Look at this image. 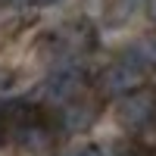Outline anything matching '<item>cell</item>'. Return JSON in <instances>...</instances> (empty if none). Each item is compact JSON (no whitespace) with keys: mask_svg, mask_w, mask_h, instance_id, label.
Masks as SVG:
<instances>
[{"mask_svg":"<svg viewBox=\"0 0 156 156\" xmlns=\"http://www.w3.org/2000/svg\"><path fill=\"white\" fill-rule=\"evenodd\" d=\"M16 144L25 147L28 153H44L50 144H53V134H50L41 122H34V125H25V128L16 131Z\"/></svg>","mask_w":156,"mask_h":156,"instance_id":"6","label":"cell"},{"mask_svg":"<svg viewBox=\"0 0 156 156\" xmlns=\"http://www.w3.org/2000/svg\"><path fill=\"white\" fill-rule=\"evenodd\" d=\"M156 119V94L147 87L134 90L119 100V122L131 131H144V128Z\"/></svg>","mask_w":156,"mask_h":156,"instance_id":"3","label":"cell"},{"mask_svg":"<svg viewBox=\"0 0 156 156\" xmlns=\"http://www.w3.org/2000/svg\"><path fill=\"white\" fill-rule=\"evenodd\" d=\"M37 6H56V3H62V0H34Z\"/></svg>","mask_w":156,"mask_h":156,"instance_id":"13","label":"cell"},{"mask_svg":"<svg viewBox=\"0 0 156 156\" xmlns=\"http://www.w3.org/2000/svg\"><path fill=\"white\" fill-rule=\"evenodd\" d=\"M12 84H16V72H12V69H3V66H0V94H3V90H9Z\"/></svg>","mask_w":156,"mask_h":156,"instance_id":"8","label":"cell"},{"mask_svg":"<svg viewBox=\"0 0 156 156\" xmlns=\"http://www.w3.org/2000/svg\"><path fill=\"white\" fill-rule=\"evenodd\" d=\"M128 53H131L144 69H156V34L153 37H144V41H140L137 47H131Z\"/></svg>","mask_w":156,"mask_h":156,"instance_id":"7","label":"cell"},{"mask_svg":"<svg viewBox=\"0 0 156 156\" xmlns=\"http://www.w3.org/2000/svg\"><path fill=\"white\" fill-rule=\"evenodd\" d=\"M119 156H153L150 150H144V147H125Z\"/></svg>","mask_w":156,"mask_h":156,"instance_id":"10","label":"cell"},{"mask_svg":"<svg viewBox=\"0 0 156 156\" xmlns=\"http://www.w3.org/2000/svg\"><path fill=\"white\" fill-rule=\"evenodd\" d=\"M3 6H12V9H19V6H28L31 0H0Z\"/></svg>","mask_w":156,"mask_h":156,"instance_id":"11","label":"cell"},{"mask_svg":"<svg viewBox=\"0 0 156 156\" xmlns=\"http://www.w3.org/2000/svg\"><path fill=\"white\" fill-rule=\"evenodd\" d=\"M66 156H103V150H100V147H90V144H84V147H75V150H69Z\"/></svg>","mask_w":156,"mask_h":156,"instance_id":"9","label":"cell"},{"mask_svg":"<svg viewBox=\"0 0 156 156\" xmlns=\"http://www.w3.org/2000/svg\"><path fill=\"white\" fill-rule=\"evenodd\" d=\"M84 87H87V75H84V69L78 66V62H69V66L56 69V72L41 84V97H44V103L62 109L66 103H72V100L81 97Z\"/></svg>","mask_w":156,"mask_h":156,"instance_id":"2","label":"cell"},{"mask_svg":"<svg viewBox=\"0 0 156 156\" xmlns=\"http://www.w3.org/2000/svg\"><path fill=\"white\" fill-rule=\"evenodd\" d=\"M53 41H56V47H59L62 56L75 59V56L87 53V50L97 44V34H94V28H90L87 22H72V25H66V28H62V34L53 37Z\"/></svg>","mask_w":156,"mask_h":156,"instance_id":"5","label":"cell"},{"mask_svg":"<svg viewBox=\"0 0 156 156\" xmlns=\"http://www.w3.org/2000/svg\"><path fill=\"white\" fill-rule=\"evenodd\" d=\"M144 78H147V69L131 53H125L122 59H115V62H109V66H103L97 72L94 87L106 100H122V97H128V94L144 87Z\"/></svg>","mask_w":156,"mask_h":156,"instance_id":"1","label":"cell"},{"mask_svg":"<svg viewBox=\"0 0 156 156\" xmlns=\"http://www.w3.org/2000/svg\"><path fill=\"white\" fill-rule=\"evenodd\" d=\"M97 115H100V103L97 100L78 97V100L66 103V106L56 112V125H59V131H66V134H84L87 128L97 122Z\"/></svg>","mask_w":156,"mask_h":156,"instance_id":"4","label":"cell"},{"mask_svg":"<svg viewBox=\"0 0 156 156\" xmlns=\"http://www.w3.org/2000/svg\"><path fill=\"white\" fill-rule=\"evenodd\" d=\"M147 16H150V22L156 25V0H147Z\"/></svg>","mask_w":156,"mask_h":156,"instance_id":"12","label":"cell"}]
</instances>
